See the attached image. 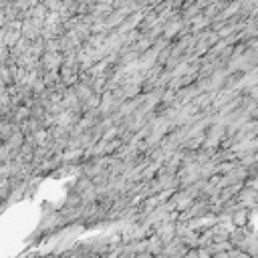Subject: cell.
<instances>
[{
	"mask_svg": "<svg viewBox=\"0 0 258 258\" xmlns=\"http://www.w3.org/2000/svg\"><path fill=\"white\" fill-rule=\"evenodd\" d=\"M240 202H242L244 206H256V191H252V189H244L242 196H240Z\"/></svg>",
	"mask_w": 258,
	"mask_h": 258,
	"instance_id": "obj_1",
	"label": "cell"
},
{
	"mask_svg": "<svg viewBox=\"0 0 258 258\" xmlns=\"http://www.w3.org/2000/svg\"><path fill=\"white\" fill-rule=\"evenodd\" d=\"M246 218H248V210H240V212L236 214V222H238L240 226L246 222Z\"/></svg>",
	"mask_w": 258,
	"mask_h": 258,
	"instance_id": "obj_2",
	"label": "cell"
},
{
	"mask_svg": "<svg viewBox=\"0 0 258 258\" xmlns=\"http://www.w3.org/2000/svg\"><path fill=\"white\" fill-rule=\"evenodd\" d=\"M248 115H250V121H258V103L248 111Z\"/></svg>",
	"mask_w": 258,
	"mask_h": 258,
	"instance_id": "obj_3",
	"label": "cell"
},
{
	"mask_svg": "<svg viewBox=\"0 0 258 258\" xmlns=\"http://www.w3.org/2000/svg\"><path fill=\"white\" fill-rule=\"evenodd\" d=\"M256 206H258V194H256Z\"/></svg>",
	"mask_w": 258,
	"mask_h": 258,
	"instance_id": "obj_4",
	"label": "cell"
}]
</instances>
